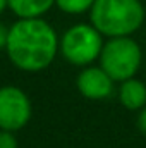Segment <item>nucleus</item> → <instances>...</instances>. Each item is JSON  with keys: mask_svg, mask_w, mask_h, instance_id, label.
<instances>
[{"mask_svg": "<svg viewBox=\"0 0 146 148\" xmlns=\"http://www.w3.org/2000/svg\"><path fill=\"white\" fill-rule=\"evenodd\" d=\"M31 117V105L28 97L14 88H0V127L12 131L21 129Z\"/></svg>", "mask_w": 146, "mask_h": 148, "instance_id": "nucleus-5", "label": "nucleus"}, {"mask_svg": "<svg viewBox=\"0 0 146 148\" xmlns=\"http://www.w3.org/2000/svg\"><path fill=\"white\" fill-rule=\"evenodd\" d=\"M120 102L126 109L129 110H136V109H141L146 103V86L138 81V79H126L120 86Z\"/></svg>", "mask_w": 146, "mask_h": 148, "instance_id": "nucleus-7", "label": "nucleus"}, {"mask_svg": "<svg viewBox=\"0 0 146 148\" xmlns=\"http://www.w3.org/2000/svg\"><path fill=\"white\" fill-rule=\"evenodd\" d=\"M102 36L95 26L91 28L86 24H77L62 38V52L65 59L77 66L93 62L102 53Z\"/></svg>", "mask_w": 146, "mask_h": 148, "instance_id": "nucleus-4", "label": "nucleus"}, {"mask_svg": "<svg viewBox=\"0 0 146 148\" xmlns=\"http://www.w3.org/2000/svg\"><path fill=\"white\" fill-rule=\"evenodd\" d=\"M7 53L10 60L24 71L45 69L55 57V31L35 17H24L9 29Z\"/></svg>", "mask_w": 146, "mask_h": 148, "instance_id": "nucleus-1", "label": "nucleus"}, {"mask_svg": "<svg viewBox=\"0 0 146 148\" xmlns=\"http://www.w3.org/2000/svg\"><path fill=\"white\" fill-rule=\"evenodd\" d=\"M7 3H9V0H0V12L7 7Z\"/></svg>", "mask_w": 146, "mask_h": 148, "instance_id": "nucleus-13", "label": "nucleus"}, {"mask_svg": "<svg viewBox=\"0 0 146 148\" xmlns=\"http://www.w3.org/2000/svg\"><path fill=\"white\" fill-rule=\"evenodd\" d=\"M7 40H9V31L3 24H0V48L7 47Z\"/></svg>", "mask_w": 146, "mask_h": 148, "instance_id": "nucleus-11", "label": "nucleus"}, {"mask_svg": "<svg viewBox=\"0 0 146 148\" xmlns=\"http://www.w3.org/2000/svg\"><path fill=\"white\" fill-rule=\"evenodd\" d=\"M145 19L139 0H95L91 7L93 26L107 36H127L134 33Z\"/></svg>", "mask_w": 146, "mask_h": 148, "instance_id": "nucleus-2", "label": "nucleus"}, {"mask_svg": "<svg viewBox=\"0 0 146 148\" xmlns=\"http://www.w3.org/2000/svg\"><path fill=\"white\" fill-rule=\"evenodd\" d=\"M55 0H9V7L21 17H38L46 12Z\"/></svg>", "mask_w": 146, "mask_h": 148, "instance_id": "nucleus-8", "label": "nucleus"}, {"mask_svg": "<svg viewBox=\"0 0 146 148\" xmlns=\"http://www.w3.org/2000/svg\"><path fill=\"white\" fill-rule=\"evenodd\" d=\"M0 148H17V141L16 138L10 134V131L3 129L0 131Z\"/></svg>", "mask_w": 146, "mask_h": 148, "instance_id": "nucleus-10", "label": "nucleus"}, {"mask_svg": "<svg viewBox=\"0 0 146 148\" xmlns=\"http://www.w3.org/2000/svg\"><path fill=\"white\" fill-rule=\"evenodd\" d=\"M55 2H57V5H59L62 10H65V12H69V14L84 12V10L91 9L93 3H95V0H55Z\"/></svg>", "mask_w": 146, "mask_h": 148, "instance_id": "nucleus-9", "label": "nucleus"}, {"mask_svg": "<svg viewBox=\"0 0 146 148\" xmlns=\"http://www.w3.org/2000/svg\"><path fill=\"white\" fill-rule=\"evenodd\" d=\"M112 77L105 73V69L98 67H89L84 69L77 77V88L86 98L100 100L107 98L112 93Z\"/></svg>", "mask_w": 146, "mask_h": 148, "instance_id": "nucleus-6", "label": "nucleus"}, {"mask_svg": "<svg viewBox=\"0 0 146 148\" xmlns=\"http://www.w3.org/2000/svg\"><path fill=\"white\" fill-rule=\"evenodd\" d=\"M102 67L113 81H126L141 66V48L127 36H115L102 48Z\"/></svg>", "mask_w": 146, "mask_h": 148, "instance_id": "nucleus-3", "label": "nucleus"}, {"mask_svg": "<svg viewBox=\"0 0 146 148\" xmlns=\"http://www.w3.org/2000/svg\"><path fill=\"white\" fill-rule=\"evenodd\" d=\"M138 127H139V129L146 134V109L141 112V114H139V117H138Z\"/></svg>", "mask_w": 146, "mask_h": 148, "instance_id": "nucleus-12", "label": "nucleus"}]
</instances>
